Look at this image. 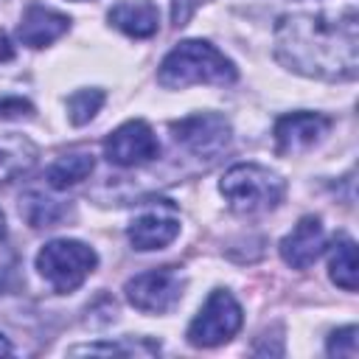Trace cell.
Instances as JSON below:
<instances>
[{
    "label": "cell",
    "mask_w": 359,
    "mask_h": 359,
    "mask_svg": "<svg viewBox=\"0 0 359 359\" xmlns=\"http://www.w3.org/2000/svg\"><path fill=\"white\" fill-rule=\"evenodd\" d=\"M95 264H98L95 250L87 247L84 241H73V238L48 241L36 252V269H39V275L59 294L76 292L87 280V275L95 269Z\"/></svg>",
    "instance_id": "277c9868"
},
{
    "label": "cell",
    "mask_w": 359,
    "mask_h": 359,
    "mask_svg": "<svg viewBox=\"0 0 359 359\" xmlns=\"http://www.w3.org/2000/svg\"><path fill=\"white\" fill-rule=\"evenodd\" d=\"M20 213L25 216V222L31 227H53L56 222H62L67 208L53 202V199H48V196H42V194H36V191H31V194H25L20 199Z\"/></svg>",
    "instance_id": "e0dca14e"
},
{
    "label": "cell",
    "mask_w": 359,
    "mask_h": 359,
    "mask_svg": "<svg viewBox=\"0 0 359 359\" xmlns=\"http://www.w3.org/2000/svg\"><path fill=\"white\" fill-rule=\"evenodd\" d=\"M182 289H185V280L180 278V272H174L171 266H163V269L140 272L132 280H126V300L137 311L165 314L180 303Z\"/></svg>",
    "instance_id": "52a82bcc"
},
{
    "label": "cell",
    "mask_w": 359,
    "mask_h": 359,
    "mask_svg": "<svg viewBox=\"0 0 359 359\" xmlns=\"http://www.w3.org/2000/svg\"><path fill=\"white\" fill-rule=\"evenodd\" d=\"M104 154L112 165L132 168V165H143V163L154 160L160 154V143H157V135L151 132V126L146 121L135 118V121L121 123L104 140Z\"/></svg>",
    "instance_id": "9c48e42d"
},
{
    "label": "cell",
    "mask_w": 359,
    "mask_h": 359,
    "mask_svg": "<svg viewBox=\"0 0 359 359\" xmlns=\"http://www.w3.org/2000/svg\"><path fill=\"white\" fill-rule=\"evenodd\" d=\"M67 28H70L67 14L45 8V6H28L20 20L17 36L28 48H45V45L56 42L62 34H67Z\"/></svg>",
    "instance_id": "7c38bea8"
},
{
    "label": "cell",
    "mask_w": 359,
    "mask_h": 359,
    "mask_svg": "<svg viewBox=\"0 0 359 359\" xmlns=\"http://www.w3.org/2000/svg\"><path fill=\"white\" fill-rule=\"evenodd\" d=\"M171 132L182 149L208 160L222 154L230 143V123L224 115H216V112H196L182 121H174Z\"/></svg>",
    "instance_id": "ba28073f"
},
{
    "label": "cell",
    "mask_w": 359,
    "mask_h": 359,
    "mask_svg": "<svg viewBox=\"0 0 359 359\" xmlns=\"http://www.w3.org/2000/svg\"><path fill=\"white\" fill-rule=\"evenodd\" d=\"M36 163V146L25 135L0 132V185L22 177Z\"/></svg>",
    "instance_id": "5bb4252c"
},
{
    "label": "cell",
    "mask_w": 359,
    "mask_h": 359,
    "mask_svg": "<svg viewBox=\"0 0 359 359\" xmlns=\"http://www.w3.org/2000/svg\"><path fill=\"white\" fill-rule=\"evenodd\" d=\"M241 306L236 303V297L224 289L210 292V297L205 300V306L199 309V314L191 320L188 325V342L194 348H213L227 342L238 328H241Z\"/></svg>",
    "instance_id": "5b68a950"
},
{
    "label": "cell",
    "mask_w": 359,
    "mask_h": 359,
    "mask_svg": "<svg viewBox=\"0 0 359 359\" xmlns=\"http://www.w3.org/2000/svg\"><path fill=\"white\" fill-rule=\"evenodd\" d=\"M93 165H95V160H93V154H87V151L62 154L59 160H53V163L48 165L45 180H48V185H50V188L62 191V188L76 185V182H81L84 177H90Z\"/></svg>",
    "instance_id": "9a60e30c"
},
{
    "label": "cell",
    "mask_w": 359,
    "mask_h": 359,
    "mask_svg": "<svg viewBox=\"0 0 359 359\" xmlns=\"http://www.w3.org/2000/svg\"><path fill=\"white\" fill-rule=\"evenodd\" d=\"M0 353H11V345L6 339H0Z\"/></svg>",
    "instance_id": "cb8c5ba5"
},
{
    "label": "cell",
    "mask_w": 359,
    "mask_h": 359,
    "mask_svg": "<svg viewBox=\"0 0 359 359\" xmlns=\"http://www.w3.org/2000/svg\"><path fill=\"white\" fill-rule=\"evenodd\" d=\"M219 191L227 199L230 210L241 216H255L278 208L286 194V185L275 171L258 163H238L224 171Z\"/></svg>",
    "instance_id": "3957f363"
},
{
    "label": "cell",
    "mask_w": 359,
    "mask_h": 359,
    "mask_svg": "<svg viewBox=\"0 0 359 359\" xmlns=\"http://www.w3.org/2000/svg\"><path fill=\"white\" fill-rule=\"evenodd\" d=\"M109 22L118 31H123L126 36L146 39L157 31L160 14H157V6L151 0H123V3L109 8Z\"/></svg>",
    "instance_id": "4fadbf2b"
},
{
    "label": "cell",
    "mask_w": 359,
    "mask_h": 359,
    "mask_svg": "<svg viewBox=\"0 0 359 359\" xmlns=\"http://www.w3.org/2000/svg\"><path fill=\"white\" fill-rule=\"evenodd\" d=\"M6 236V216H3V210H0V238Z\"/></svg>",
    "instance_id": "d4e9b609"
},
{
    "label": "cell",
    "mask_w": 359,
    "mask_h": 359,
    "mask_svg": "<svg viewBox=\"0 0 359 359\" xmlns=\"http://www.w3.org/2000/svg\"><path fill=\"white\" fill-rule=\"evenodd\" d=\"M275 56L283 67L309 79H356L359 0H297L278 17Z\"/></svg>",
    "instance_id": "6da1fadb"
},
{
    "label": "cell",
    "mask_w": 359,
    "mask_h": 359,
    "mask_svg": "<svg viewBox=\"0 0 359 359\" xmlns=\"http://www.w3.org/2000/svg\"><path fill=\"white\" fill-rule=\"evenodd\" d=\"M101 104H104V93H101V90H95V87H93V90H76V93L70 95V101H67L70 123H76V126L90 123V121L98 115Z\"/></svg>",
    "instance_id": "ac0fdd59"
},
{
    "label": "cell",
    "mask_w": 359,
    "mask_h": 359,
    "mask_svg": "<svg viewBox=\"0 0 359 359\" xmlns=\"http://www.w3.org/2000/svg\"><path fill=\"white\" fill-rule=\"evenodd\" d=\"M331 129V121L320 112H292L278 118L275 123V149L278 154H300L317 146L325 132Z\"/></svg>",
    "instance_id": "30bf717a"
},
{
    "label": "cell",
    "mask_w": 359,
    "mask_h": 359,
    "mask_svg": "<svg viewBox=\"0 0 359 359\" xmlns=\"http://www.w3.org/2000/svg\"><path fill=\"white\" fill-rule=\"evenodd\" d=\"M323 247H325L323 222L317 216H303L294 224V230L280 241V258L292 269H309L320 258Z\"/></svg>",
    "instance_id": "8fae6325"
},
{
    "label": "cell",
    "mask_w": 359,
    "mask_h": 359,
    "mask_svg": "<svg viewBox=\"0 0 359 359\" xmlns=\"http://www.w3.org/2000/svg\"><path fill=\"white\" fill-rule=\"evenodd\" d=\"M199 3H205V0H174V6H171V20H174V25H185L188 17L196 11Z\"/></svg>",
    "instance_id": "7402d4cb"
},
{
    "label": "cell",
    "mask_w": 359,
    "mask_h": 359,
    "mask_svg": "<svg viewBox=\"0 0 359 359\" xmlns=\"http://www.w3.org/2000/svg\"><path fill=\"white\" fill-rule=\"evenodd\" d=\"M126 236L135 250H163L180 236V213L171 199H151L143 202L140 213L129 222Z\"/></svg>",
    "instance_id": "8992f818"
},
{
    "label": "cell",
    "mask_w": 359,
    "mask_h": 359,
    "mask_svg": "<svg viewBox=\"0 0 359 359\" xmlns=\"http://www.w3.org/2000/svg\"><path fill=\"white\" fill-rule=\"evenodd\" d=\"M8 59H14L11 42H8V36H6V34H0V62H8Z\"/></svg>",
    "instance_id": "603a6c76"
},
{
    "label": "cell",
    "mask_w": 359,
    "mask_h": 359,
    "mask_svg": "<svg viewBox=\"0 0 359 359\" xmlns=\"http://www.w3.org/2000/svg\"><path fill=\"white\" fill-rule=\"evenodd\" d=\"M328 269H331V280L337 286H342L345 292H356V244L348 236H337V241L331 244V255H328Z\"/></svg>",
    "instance_id": "2e32d148"
},
{
    "label": "cell",
    "mask_w": 359,
    "mask_h": 359,
    "mask_svg": "<svg viewBox=\"0 0 359 359\" xmlns=\"http://www.w3.org/2000/svg\"><path fill=\"white\" fill-rule=\"evenodd\" d=\"M236 65L205 39H185L168 50L157 67V81L165 90H185L191 84H233Z\"/></svg>",
    "instance_id": "7a4b0ae2"
},
{
    "label": "cell",
    "mask_w": 359,
    "mask_h": 359,
    "mask_svg": "<svg viewBox=\"0 0 359 359\" xmlns=\"http://www.w3.org/2000/svg\"><path fill=\"white\" fill-rule=\"evenodd\" d=\"M328 356H348L356 359V325H345L331 334L328 339Z\"/></svg>",
    "instance_id": "d6986e66"
},
{
    "label": "cell",
    "mask_w": 359,
    "mask_h": 359,
    "mask_svg": "<svg viewBox=\"0 0 359 359\" xmlns=\"http://www.w3.org/2000/svg\"><path fill=\"white\" fill-rule=\"evenodd\" d=\"M34 107L25 98H3L0 101V118H28Z\"/></svg>",
    "instance_id": "44dd1931"
},
{
    "label": "cell",
    "mask_w": 359,
    "mask_h": 359,
    "mask_svg": "<svg viewBox=\"0 0 359 359\" xmlns=\"http://www.w3.org/2000/svg\"><path fill=\"white\" fill-rule=\"evenodd\" d=\"M149 353V351H157V348H137V345H118V342H107V345H81V348H73L70 353Z\"/></svg>",
    "instance_id": "ffe728a7"
}]
</instances>
